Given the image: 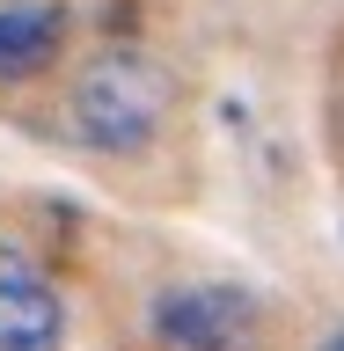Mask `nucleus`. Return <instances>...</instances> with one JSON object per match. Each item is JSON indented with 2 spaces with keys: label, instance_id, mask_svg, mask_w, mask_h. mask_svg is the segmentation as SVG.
I'll return each instance as SVG.
<instances>
[{
  "label": "nucleus",
  "instance_id": "39448f33",
  "mask_svg": "<svg viewBox=\"0 0 344 351\" xmlns=\"http://www.w3.org/2000/svg\"><path fill=\"white\" fill-rule=\"evenodd\" d=\"M323 351H344V329H330V344H323Z\"/></svg>",
  "mask_w": 344,
  "mask_h": 351
},
{
  "label": "nucleus",
  "instance_id": "f03ea898",
  "mask_svg": "<svg viewBox=\"0 0 344 351\" xmlns=\"http://www.w3.org/2000/svg\"><path fill=\"white\" fill-rule=\"evenodd\" d=\"M147 337L161 351H257L264 344V293H249L235 278L161 285L147 307Z\"/></svg>",
  "mask_w": 344,
  "mask_h": 351
},
{
  "label": "nucleus",
  "instance_id": "7ed1b4c3",
  "mask_svg": "<svg viewBox=\"0 0 344 351\" xmlns=\"http://www.w3.org/2000/svg\"><path fill=\"white\" fill-rule=\"evenodd\" d=\"M0 351H66V293L15 241H0Z\"/></svg>",
  "mask_w": 344,
  "mask_h": 351
},
{
  "label": "nucleus",
  "instance_id": "f257e3e1",
  "mask_svg": "<svg viewBox=\"0 0 344 351\" xmlns=\"http://www.w3.org/2000/svg\"><path fill=\"white\" fill-rule=\"evenodd\" d=\"M66 110H73L81 147L132 161V154H147L154 139H161V125H169V110H176V81H169V66L154 59V51L110 44V51H95V59L73 73Z\"/></svg>",
  "mask_w": 344,
  "mask_h": 351
},
{
  "label": "nucleus",
  "instance_id": "20e7f679",
  "mask_svg": "<svg viewBox=\"0 0 344 351\" xmlns=\"http://www.w3.org/2000/svg\"><path fill=\"white\" fill-rule=\"evenodd\" d=\"M73 37V8L66 0H0V88L44 81Z\"/></svg>",
  "mask_w": 344,
  "mask_h": 351
}]
</instances>
